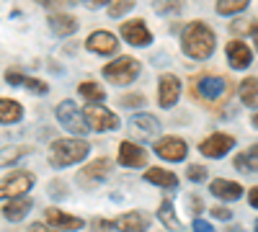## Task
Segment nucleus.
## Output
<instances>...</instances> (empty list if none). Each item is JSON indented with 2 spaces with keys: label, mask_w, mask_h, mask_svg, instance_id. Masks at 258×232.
Returning a JSON list of instances; mask_svg holds the SVG:
<instances>
[{
  "label": "nucleus",
  "mask_w": 258,
  "mask_h": 232,
  "mask_svg": "<svg viewBox=\"0 0 258 232\" xmlns=\"http://www.w3.org/2000/svg\"><path fill=\"white\" fill-rule=\"evenodd\" d=\"M217 47V34L204 21H191L181 31V49L191 59H209Z\"/></svg>",
  "instance_id": "f257e3e1"
},
{
  "label": "nucleus",
  "mask_w": 258,
  "mask_h": 232,
  "mask_svg": "<svg viewBox=\"0 0 258 232\" xmlns=\"http://www.w3.org/2000/svg\"><path fill=\"white\" fill-rule=\"evenodd\" d=\"M91 152V142L83 139V137H68V139H54L49 144V152H47V160L52 168L57 171H64L70 165H78L88 158Z\"/></svg>",
  "instance_id": "f03ea898"
},
{
  "label": "nucleus",
  "mask_w": 258,
  "mask_h": 232,
  "mask_svg": "<svg viewBox=\"0 0 258 232\" xmlns=\"http://www.w3.org/2000/svg\"><path fill=\"white\" fill-rule=\"evenodd\" d=\"M142 75V65L135 57H116L114 62L103 67V80L116 88H126Z\"/></svg>",
  "instance_id": "7ed1b4c3"
},
{
  "label": "nucleus",
  "mask_w": 258,
  "mask_h": 232,
  "mask_svg": "<svg viewBox=\"0 0 258 232\" xmlns=\"http://www.w3.org/2000/svg\"><path fill=\"white\" fill-rule=\"evenodd\" d=\"M227 80L222 75H214V72H202L197 75L191 83H188V91L194 96V101H199V103H207V101H220L227 91Z\"/></svg>",
  "instance_id": "20e7f679"
},
{
  "label": "nucleus",
  "mask_w": 258,
  "mask_h": 232,
  "mask_svg": "<svg viewBox=\"0 0 258 232\" xmlns=\"http://www.w3.org/2000/svg\"><path fill=\"white\" fill-rule=\"evenodd\" d=\"M54 116H57V121H59L62 129H68V132L75 134V137H85V134L91 132V124H88V119H85V111L78 109L75 101H62V103H57Z\"/></svg>",
  "instance_id": "39448f33"
},
{
  "label": "nucleus",
  "mask_w": 258,
  "mask_h": 232,
  "mask_svg": "<svg viewBox=\"0 0 258 232\" xmlns=\"http://www.w3.org/2000/svg\"><path fill=\"white\" fill-rule=\"evenodd\" d=\"M36 178L31 171H11L0 178V199H21L34 188Z\"/></svg>",
  "instance_id": "423d86ee"
},
{
  "label": "nucleus",
  "mask_w": 258,
  "mask_h": 232,
  "mask_svg": "<svg viewBox=\"0 0 258 232\" xmlns=\"http://www.w3.org/2000/svg\"><path fill=\"white\" fill-rule=\"evenodd\" d=\"M111 171H114V163L103 155V158H96L91 163H85L75 178H78V183L83 188H96V186H101L106 178L111 176Z\"/></svg>",
  "instance_id": "0eeeda50"
},
{
  "label": "nucleus",
  "mask_w": 258,
  "mask_h": 232,
  "mask_svg": "<svg viewBox=\"0 0 258 232\" xmlns=\"http://www.w3.org/2000/svg\"><path fill=\"white\" fill-rule=\"evenodd\" d=\"M126 132H129V137H132L135 142H150V139L160 137V121L153 114L140 111V114H135L132 119H129Z\"/></svg>",
  "instance_id": "6e6552de"
},
{
  "label": "nucleus",
  "mask_w": 258,
  "mask_h": 232,
  "mask_svg": "<svg viewBox=\"0 0 258 232\" xmlns=\"http://www.w3.org/2000/svg\"><path fill=\"white\" fill-rule=\"evenodd\" d=\"M232 147H235V137H232V134L214 132V134H209V137H204V139L199 142V152H202L204 158L220 160V158H225V155L232 150Z\"/></svg>",
  "instance_id": "1a4fd4ad"
},
{
  "label": "nucleus",
  "mask_w": 258,
  "mask_h": 232,
  "mask_svg": "<svg viewBox=\"0 0 258 232\" xmlns=\"http://www.w3.org/2000/svg\"><path fill=\"white\" fill-rule=\"evenodd\" d=\"M85 119H88L93 132H114V129L121 126L119 116L114 111H109V109H103L101 103H91V106L85 109Z\"/></svg>",
  "instance_id": "9d476101"
},
{
  "label": "nucleus",
  "mask_w": 258,
  "mask_h": 232,
  "mask_svg": "<svg viewBox=\"0 0 258 232\" xmlns=\"http://www.w3.org/2000/svg\"><path fill=\"white\" fill-rule=\"evenodd\" d=\"M119 34H121V39L126 41V44H132V47H150L153 44V31H150V26L142 18L124 21Z\"/></svg>",
  "instance_id": "9b49d317"
},
{
  "label": "nucleus",
  "mask_w": 258,
  "mask_h": 232,
  "mask_svg": "<svg viewBox=\"0 0 258 232\" xmlns=\"http://www.w3.org/2000/svg\"><path fill=\"white\" fill-rule=\"evenodd\" d=\"M153 150H155L158 158H163L168 163H181V160L188 158V144L181 137H160L153 144Z\"/></svg>",
  "instance_id": "f8f14e48"
},
{
  "label": "nucleus",
  "mask_w": 258,
  "mask_h": 232,
  "mask_svg": "<svg viewBox=\"0 0 258 232\" xmlns=\"http://www.w3.org/2000/svg\"><path fill=\"white\" fill-rule=\"evenodd\" d=\"M181 98V80L176 75H160L158 80V106L160 109H173Z\"/></svg>",
  "instance_id": "ddd939ff"
},
{
  "label": "nucleus",
  "mask_w": 258,
  "mask_h": 232,
  "mask_svg": "<svg viewBox=\"0 0 258 232\" xmlns=\"http://www.w3.org/2000/svg\"><path fill=\"white\" fill-rule=\"evenodd\" d=\"M44 222H47V227L62 229V232H78V229L85 227V219H80L70 212H62V209H57V206H49L44 212Z\"/></svg>",
  "instance_id": "4468645a"
},
{
  "label": "nucleus",
  "mask_w": 258,
  "mask_h": 232,
  "mask_svg": "<svg viewBox=\"0 0 258 232\" xmlns=\"http://www.w3.org/2000/svg\"><path fill=\"white\" fill-rule=\"evenodd\" d=\"M6 83H8V86H13V88H26L34 96H47L49 93V83L39 80V78H31V75L21 72L16 67H8L6 70Z\"/></svg>",
  "instance_id": "2eb2a0df"
},
{
  "label": "nucleus",
  "mask_w": 258,
  "mask_h": 232,
  "mask_svg": "<svg viewBox=\"0 0 258 232\" xmlns=\"http://www.w3.org/2000/svg\"><path fill=\"white\" fill-rule=\"evenodd\" d=\"M85 49L93 52V54H101V57H109V54L119 52V39L111 31L98 29V31H93L88 39H85Z\"/></svg>",
  "instance_id": "dca6fc26"
},
{
  "label": "nucleus",
  "mask_w": 258,
  "mask_h": 232,
  "mask_svg": "<svg viewBox=\"0 0 258 232\" xmlns=\"http://www.w3.org/2000/svg\"><path fill=\"white\" fill-rule=\"evenodd\" d=\"M119 165L121 168H145L147 165V150L135 139L119 142Z\"/></svg>",
  "instance_id": "f3484780"
},
{
  "label": "nucleus",
  "mask_w": 258,
  "mask_h": 232,
  "mask_svg": "<svg viewBox=\"0 0 258 232\" xmlns=\"http://www.w3.org/2000/svg\"><path fill=\"white\" fill-rule=\"evenodd\" d=\"M225 57H227V65H230L232 70H248V67H250V62H253V52H250V47L245 44V41H240V39L227 41Z\"/></svg>",
  "instance_id": "a211bd4d"
},
{
  "label": "nucleus",
  "mask_w": 258,
  "mask_h": 232,
  "mask_svg": "<svg viewBox=\"0 0 258 232\" xmlns=\"http://www.w3.org/2000/svg\"><path fill=\"white\" fill-rule=\"evenodd\" d=\"M209 194H212L214 199L225 201V204H232V201L243 199V186L235 183V181H227V178H214V181L209 183Z\"/></svg>",
  "instance_id": "6ab92c4d"
},
{
  "label": "nucleus",
  "mask_w": 258,
  "mask_h": 232,
  "mask_svg": "<svg viewBox=\"0 0 258 232\" xmlns=\"http://www.w3.org/2000/svg\"><path fill=\"white\" fill-rule=\"evenodd\" d=\"M114 227L119 232H147L150 229V217L145 212H137V209H132V212H124L114 219Z\"/></svg>",
  "instance_id": "aec40b11"
},
{
  "label": "nucleus",
  "mask_w": 258,
  "mask_h": 232,
  "mask_svg": "<svg viewBox=\"0 0 258 232\" xmlns=\"http://www.w3.org/2000/svg\"><path fill=\"white\" fill-rule=\"evenodd\" d=\"M47 24H49L52 34L59 36V39H68V36L78 34V18H75L73 13H59V11H54V13H49Z\"/></svg>",
  "instance_id": "412c9836"
},
{
  "label": "nucleus",
  "mask_w": 258,
  "mask_h": 232,
  "mask_svg": "<svg viewBox=\"0 0 258 232\" xmlns=\"http://www.w3.org/2000/svg\"><path fill=\"white\" fill-rule=\"evenodd\" d=\"M34 209V201L26 199V196H21V199H8L3 204V217L8 222H21V219H26L29 212Z\"/></svg>",
  "instance_id": "4be33fe9"
},
{
  "label": "nucleus",
  "mask_w": 258,
  "mask_h": 232,
  "mask_svg": "<svg viewBox=\"0 0 258 232\" xmlns=\"http://www.w3.org/2000/svg\"><path fill=\"white\" fill-rule=\"evenodd\" d=\"M147 183H153L158 188H176L178 186V176L173 171H165V168H145V176H142Z\"/></svg>",
  "instance_id": "5701e85b"
},
{
  "label": "nucleus",
  "mask_w": 258,
  "mask_h": 232,
  "mask_svg": "<svg viewBox=\"0 0 258 232\" xmlns=\"http://www.w3.org/2000/svg\"><path fill=\"white\" fill-rule=\"evenodd\" d=\"M238 96H240V103H243V106L258 109V78H255V75H248V78L240 80Z\"/></svg>",
  "instance_id": "b1692460"
},
{
  "label": "nucleus",
  "mask_w": 258,
  "mask_h": 232,
  "mask_svg": "<svg viewBox=\"0 0 258 232\" xmlns=\"http://www.w3.org/2000/svg\"><path fill=\"white\" fill-rule=\"evenodd\" d=\"M21 119H24V106L13 98H0V124L11 126L18 124Z\"/></svg>",
  "instance_id": "393cba45"
},
{
  "label": "nucleus",
  "mask_w": 258,
  "mask_h": 232,
  "mask_svg": "<svg viewBox=\"0 0 258 232\" xmlns=\"http://www.w3.org/2000/svg\"><path fill=\"white\" fill-rule=\"evenodd\" d=\"M158 219H160V224L165 227V229H181L183 224H181V219H178V214H176V206H173V199H163L160 201V206H158Z\"/></svg>",
  "instance_id": "a878e982"
},
{
  "label": "nucleus",
  "mask_w": 258,
  "mask_h": 232,
  "mask_svg": "<svg viewBox=\"0 0 258 232\" xmlns=\"http://www.w3.org/2000/svg\"><path fill=\"white\" fill-rule=\"evenodd\" d=\"M235 168H238L240 173H255L258 171V144H253L248 150L235 155Z\"/></svg>",
  "instance_id": "bb28decb"
},
{
  "label": "nucleus",
  "mask_w": 258,
  "mask_h": 232,
  "mask_svg": "<svg viewBox=\"0 0 258 232\" xmlns=\"http://www.w3.org/2000/svg\"><path fill=\"white\" fill-rule=\"evenodd\" d=\"M78 93L83 96V101H88V103H103V101H106L103 86H98V83H93V80L80 83V86H78Z\"/></svg>",
  "instance_id": "cd10ccee"
},
{
  "label": "nucleus",
  "mask_w": 258,
  "mask_h": 232,
  "mask_svg": "<svg viewBox=\"0 0 258 232\" xmlns=\"http://www.w3.org/2000/svg\"><path fill=\"white\" fill-rule=\"evenodd\" d=\"M250 0H217V16H238L248 8Z\"/></svg>",
  "instance_id": "c85d7f7f"
},
{
  "label": "nucleus",
  "mask_w": 258,
  "mask_h": 232,
  "mask_svg": "<svg viewBox=\"0 0 258 232\" xmlns=\"http://www.w3.org/2000/svg\"><path fill=\"white\" fill-rule=\"evenodd\" d=\"M153 8L158 16H176L183 11V0H155Z\"/></svg>",
  "instance_id": "c756f323"
},
{
  "label": "nucleus",
  "mask_w": 258,
  "mask_h": 232,
  "mask_svg": "<svg viewBox=\"0 0 258 232\" xmlns=\"http://www.w3.org/2000/svg\"><path fill=\"white\" fill-rule=\"evenodd\" d=\"M135 3H137V0H114V3L109 6V16L111 18H121L124 13H129L135 8Z\"/></svg>",
  "instance_id": "7c9ffc66"
},
{
  "label": "nucleus",
  "mask_w": 258,
  "mask_h": 232,
  "mask_svg": "<svg viewBox=\"0 0 258 232\" xmlns=\"http://www.w3.org/2000/svg\"><path fill=\"white\" fill-rule=\"evenodd\" d=\"M186 178H188L191 183H204V181L209 178V173H207L204 165H188V168H186Z\"/></svg>",
  "instance_id": "2f4dec72"
},
{
  "label": "nucleus",
  "mask_w": 258,
  "mask_h": 232,
  "mask_svg": "<svg viewBox=\"0 0 258 232\" xmlns=\"http://www.w3.org/2000/svg\"><path fill=\"white\" fill-rule=\"evenodd\" d=\"M142 103H145L142 93H126V96L119 98V106H124V109H137V106H142Z\"/></svg>",
  "instance_id": "473e14b6"
},
{
  "label": "nucleus",
  "mask_w": 258,
  "mask_h": 232,
  "mask_svg": "<svg viewBox=\"0 0 258 232\" xmlns=\"http://www.w3.org/2000/svg\"><path fill=\"white\" fill-rule=\"evenodd\" d=\"M209 217L222 219V222H230V219H232V212H230L227 206H212V209H209Z\"/></svg>",
  "instance_id": "72a5a7b5"
},
{
  "label": "nucleus",
  "mask_w": 258,
  "mask_h": 232,
  "mask_svg": "<svg viewBox=\"0 0 258 232\" xmlns=\"http://www.w3.org/2000/svg\"><path fill=\"white\" fill-rule=\"evenodd\" d=\"M194 232H217V229H214L207 219H199L197 217V219H194Z\"/></svg>",
  "instance_id": "f704fd0d"
},
{
  "label": "nucleus",
  "mask_w": 258,
  "mask_h": 232,
  "mask_svg": "<svg viewBox=\"0 0 258 232\" xmlns=\"http://www.w3.org/2000/svg\"><path fill=\"white\" fill-rule=\"evenodd\" d=\"M80 3H83L85 8H91V11H98V8H103V6H109L111 0H80Z\"/></svg>",
  "instance_id": "c9c22d12"
},
{
  "label": "nucleus",
  "mask_w": 258,
  "mask_h": 232,
  "mask_svg": "<svg viewBox=\"0 0 258 232\" xmlns=\"http://www.w3.org/2000/svg\"><path fill=\"white\" fill-rule=\"evenodd\" d=\"M186 199H188V204H191V212H194V214H199V212H202V196L191 194V196H186Z\"/></svg>",
  "instance_id": "e433bc0d"
},
{
  "label": "nucleus",
  "mask_w": 258,
  "mask_h": 232,
  "mask_svg": "<svg viewBox=\"0 0 258 232\" xmlns=\"http://www.w3.org/2000/svg\"><path fill=\"white\" fill-rule=\"evenodd\" d=\"M49 191H52V194H62V196H68V194H70V188L64 186V183H59V181H54V183L49 186Z\"/></svg>",
  "instance_id": "4c0bfd02"
},
{
  "label": "nucleus",
  "mask_w": 258,
  "mask_h": 232,
  "mask_svg": "<svg viewBox=\"0 0 258 232\" xmlns=\"http://www.w3.org/2000/svg\"><path fill=\"white\" fill-rule=\"evenodd\" d=\"M248 204H250L253 209H258V186H253L250 191H248Z\"/></svg>",
  "instance_id": "58836bf2"
},
{
  "label": "nucleus",
  "mask_w": 258,
  "mask_h": 232,
  "mask_svg": "<svg viewBox=\"0 0 258 232\" xmlns=\"http://www.w3.org/2000/svg\"><path fill=\"white\" fill-rule=\"evenodd\" d=\"M31 232H49V229H47V227H41V224H34Z\"/></svg>",
  "instance_id": "ea45409f"
},
{
  "label": "nucleus",
  "mask_w": 258,
  "mask_h": 232,
  "mask_svg": "<svg viewBox=\"0 0 258 232\" xmlns=\"http://www.w3.org/2000/svg\"><path fill=\"white\" fill-rule=\"evenodd\" d=\"M34 3H39V6H52L54 0H34Z\"/></svg>",
  "instance_id": "a19ab883"
},
{
  "label": "nucleus",
  "mask_w": 258,
  "mask_h": 232,
  "mask_svg": "<svg viewBox=\"0 0 258 232\" xmlns=\"http://www.w3.org/2000/svg\"><path fill=\"white\" fill-rule=\"evenodd\" d=\"M253 39H255V52H258V26H255V31H253Z\"/></svg>",
  "instance_id": "79ce46f5"
},
{
  "label": "nucleus",
  "mask_w": 258,
  "mask_h": 232,
  "mask_svg": "<svg viewBox=\"0 0 258 232\" xmlns=\"http://www.w3.org/2000/svg\"><path fill=\"white\" fill-rule=\"evenodd\" d=\"M227 232H243L240 227H227Z\"/></svg>",
  "instance_id": "37998d69"
},
{
  "label": "nucleus",
  "mask_w": 258,
  "mask_h": 232,
  "mask_svg": "<svg viewBox=\"0 0 258 232\" xmlns=\"http://www.w3.org/2000/svg\"><path fill=\"white\" fill-rule=\"evenodd\" d=\"M253 126H258V114H255V116H253Z\"/></svg>",
  "instance_id": "c03bdc74"
},
{
  "label": "nucleus",
  "mask_w": 258,
  "mask_h": 232,
  "mask_svg": "<svg viewBox=\"0 0 258 232\" xmlns=\"http://www.w3.org/2000/svg\"><path fill=\"white\" fill-rule=\"evenodd\" d=\"M253 232H258V219H255V227H253Z\"/></svg>",
  "instance_id": "a18cd8bd"
}]
</instances>
